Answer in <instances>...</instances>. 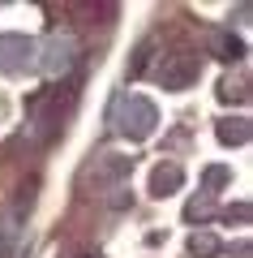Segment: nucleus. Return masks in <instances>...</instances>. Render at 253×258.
Segmentation results:
<instances>
[{
    "mask_svg": "<svg viewBox=\"0 0 253 258\" xmlns=\"http://www.w3.org/2000/svg\"><path fill=\"white\" fill-rule=\"evenodd\" d=\"M154 125H159V108L146 95H116L112 99V129H116L120 138L142 142V138L154 134Z\"/></svg>",
    "mask_w": 253,
    "mask_h": 258,
    "instance_id": "nucleus-1",
    "label": "nucleus"
},
{
    "mask_svg": "<svg viewBox=\"0 0 253 258\" xmlns=\"http://www.w3.org/2000/svg\"><path fill=\"white\" fill-rule=\"evenodd\" d=\"M73 60H77V39L60 35V30H56L52 39H43V43H39V56H35V64L47 78H64L73 69Z\"/></svg>",
    "mask_w": 253,
    "mask_h": 258,
    "instance_id": "nucleus-2",
    "label": "nucleus"
},
{
    "mask_svg": "<svg viewBox=\"0 0 253 258\" xmlns=\"http://www.w3.org/2000/svg\"><path fill=\"white\" fill-rule=\"evenodd\" d=\"M39 56V43L30 35H0V74H26Z\"/></svg>",
    "mask_w": 253,
    "mask_h": 258,
    "instance_id": "nucleus-3",
    "label": "nucleus"
},
{
    "mask_svg": "<svg viewBox=\"0 0 253 258\" xmlns=\"http://www.w3.org/2000/svg\"><path fill=\"white\" fill-rule=\"evenodd\" d=\"M159 78H163V86H172V91L189 86L193 78H198V56H185V52L167 56V60H163V69H159Z\"/></svg>",
    "mask_w": 253,
    "mask_h": 258,
    "instance_id": "nucleus-4",
    "label": "nucleus"
},
{
    "mask_svg": "<svg viewBox=\"0 0 253 258\" xmlns=\"http://www.w3.org/2000/svg\"><path fill=\"white\" fill-rule=\"evenodd\" d=\"M181 181H185L181 164H159V168L150 172V194H154V198H167V194L181 189Z\"/></svg>",
    "mask_w": 253,
    "mask_h": 258,
    "instance_id": "nucleus-5",
    "label": "nucleus"
},
{
    "mask_svg": "<svg viewBox=\"0 0 253 258\" xmlns=\"http://www.w3.org/2000/svg\"><path fill=\"white\" fill-rule=\"evenodd\" d=\"M219 142H223V147H244V142H249V120L244 116H232V120H219Z\"/></svg>",
    "mask_w": 253,
    "mask_h": 258,
    "instance_id": "nucleus-6",
    "label": "nucleus"
},
{
    "mask_svg": "<svg viewBox=\"0 0 253 258\" xmlns=\"http://www.w3.org/2000/svg\"><path fill=\"white\" fill-rule=\"evenodd\" d=\"M189 249H193V258H210V254H219V241L210 237V232H198V237L189 241Z\"/></svg>",
    "mask_w": 253,
    "mask_h": 258,
    "instance_id": "nucleus-7",
    "label": "nucleus"
},
{
    "mask_svg": "<svg viewBox=\"0 0 253 258\" xmlns=\"http://www.w3.org/2000/svg\"><path fill=\"white\" fill-rule=\"evenodd\" d=\"M227 181H232V168H223V164L206 168V189H210V194H219V189H223Z\"/></svg>",
    "mask_w": 253,
    "mask_h": 258,
    "instance_id": "nucleus-8",
    "label": "nucleus"
},
{
    "mask_svg": "<svg viewBox=\"0 0 253 258\" xmlns=\"http://www.w3.org/2000/svg\"><path fill=\"white\" fill-rule=\"evenodd\" d=\"M215 43H219L215 52H219V56H232V60L244 52V47H240V39H227V35H223V39H215Z\"/></svg>",
    "mask_w": 253,
    "mask_h": 258,
    "instance_id": "nucleus-9",
    "label": "nucleus"
},
{
    "mask_svg": "<svg viewBox=\"0 0 253 258\" xmlns=\"http://www.w3.org/2000/svg\"><path fill=\"white\" fill-rule=\"evenodd\" d=\"M219 95H223V99H244V86H219Z\"/></svg>",
    "mask_w": 253,
    "mask_h": 258,
    "instance_id": "nucleus-10",
    "label": "nucleus"
}]
</instances>
